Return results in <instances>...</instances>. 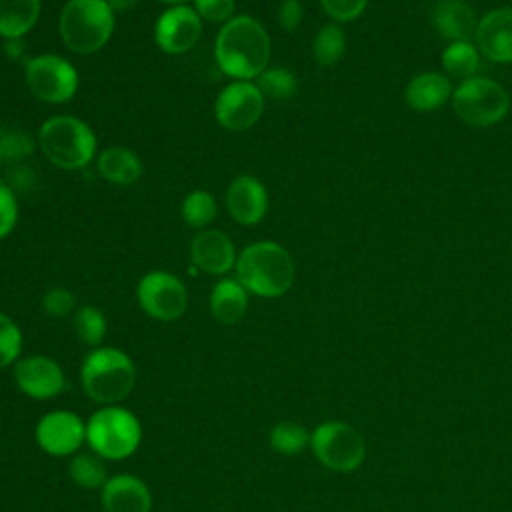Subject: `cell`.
<instances>
[{
    "mask_svg": "<svg viewBox=\"0 0 512 512\" xmlns=\"http://www.w3.org/2000/svg\"><path fill=\"white\" fill-rule=\"evenodd\" d=\"M36 150V140L20 128L0 126V158L2 162H22Z\"/></svg>",
    "mask_w": 512,
    "mask_h": 512,
    "instance_id": "obj_30",
    "label": "cell"
},
{
    "mask_svg": "<svg viewBox=\"0 0 512 512\" xmlns=\"http://www.w3.org/2000/svg\"><path fill=\"white\" fill-rule=\"evenodd\" d=\"M162 4H168V6H180V4H186L188 0H158Z\"/></svg>",
    "mask_w": 512,
    "mask_h": 512,
    "instance_id": "obj_40",
    "label": "cell"
},
{
    "mask_svg": "<svg viewBox=\"0 0 512 512\" xmlns=\"http://www.w3.org/2000/svg\"><path fill=\"white\" fill-rule=\"evenodd\" d=\"M310 442V436L306 432V428L302 424L296 422H278L272 430H270V446L280 452V454H298L306 448V444Z\"/></svg>",
    "mask_w": 512,
    "mask_h": 512,
    "instance_id": "obj_29",
    "label": "cell"
},
{
    "mask_svg": "<svg viewBox=\"0 0 512 512\" xmlns=\"http://www.w3.org/2000/svg\"><path fill=\"white\" fill-rule=\"evenodd\" d=\"M18 220V200L8 184L0 182V240L6 238Z\"/></svg>",
    "mask_w": 512,
    "mask_h": 512,
    "instance_id": "obj_35",
    "label": "cell"
},
{
    "mask_svg": "<svg viewBox=\"0 0 512 512\" xmlns=\"http://www.w3.org/2000/svg\"><path fill=\"white\" fill-rule=\"evenodd\" d=\"M86 440V424L78 414L68 410H52L36 424V442L52 456H68Z\"/></svg>",
    "mask_w": 512,
    "mask_h": 512,
    "instance_id": "obj_13",
    "label": "cell"
},
{
    "mask_svg": "<svg viewBox=\"0 0 512 512\" xmlns=\"http://www.w3.org/2000/svg\"><path fill=\"white\" fill-rule=\"evenodd\" d=\"M116 12L106 0H68L58 18L64 46L74 54H94L114 32Z\"/></svg>",
    "mask_w": 512,
    "mask_h": 512,
    "instance_id": "obj_4",
    "label": "cell"
},
{
    "mask_svg": "<svg viewBox=\"0 0 512 512\" xmlns=\"http://www.w3.org/2000/svg\"><path fill=\"white\" fill-rule=\"evenodd\" d=\"M14 382L30 398L44 400L62 392L66 378L60 364L48 356H26L14 366Z\"/></svg>",
    "mask_w": 512,
    "mask_h": 512,
    "instance_id": "obj_14",
    "label": "cell"
},
{
    "mask_svg": "<svg viewBox=\"0 0 512 512\" xmlns=\"http://www.w3.org/2000/svg\"><path fill=\"white\" fill-rule=\"evenodd\" d=\"M80 380L84 392L94 402L112 406L132 392L136 384V368L126 352L112 346H100L84 358Z\"/></svg>",
    "mask_w": 512,
    "mask_h": 512,
    "instance_id": "obj_5",
    "label": "cell"
},
{
    "mask_svg": "<svg viewBox=\"0 0 512 512\" xmlns=\"http://www.w3.org/2000/svg\"><path fill=\"white\" fill-rule=\"evenodd\" d=\"M480 52L494 62H512V8L488 12L476 26Z\"/></svg>",
    "mask_w": 512,
    "mask_h": 512,
    "instance_id": "obj_17",
    "label": "cell"
},
{
    "mask_svg": "<svg viewBox=\"0 0 512 512\" xmlns=\"http://www.w3.org/2000/svg\"><path fill=\"white\" fill-rule=\"evenodd\" d=\"M38 146L56 168L80 170L96 156V134L78 116L56 114L42 122Z\"/></svg>",
    "mask_w": 512,
    "mask_h": 512,
    "instance_id": "obj_3",
    "label": "cell"
},
{
    "mask_svg": "<svg viewBox=\"0 0 512 512\" xmlns=\"http://www.w3.org/2000/svg\"><path fill=\"white\" fill-rule=\"evenodd\" d=\"M214 56L218 68L232 80H256L268 68V32L254 16H234L220 26Z\"/></svg>",
    "mask_w": 512,
    "mask_h": 512,
    "instance_id": "obj_1",
    "label": "cell"
},
{
    "mask_svg": "<svg viewBox=\"0 0 512 512\" xmlns=\"http://www.w3.org/2000/svg\"><path fill=\"white\" fill-rule=\"evenodd\" d=\"M2 50L10 60H20L26 52V46H24L22 38H10V40H4Z\"/></svg>",
    "mask_w": 512,
    "mask_h": 512,
    "instance_id": "obj_38",
    "label": "cell"
},
{
    "mask_svg": "<svg viewBox=\"0 0 512 512\" xmlns=\"http://www.w3.org/2000/svg\"><path fill=\"white\" fill-rule=\"evenodd\" d=\"M432 24L442 38L468 42L476 34L474 10L464 0H436L432 6Z\"/></svg>",
    "mask_w": 512,
    "mask_h": 512,
    "instance_id": "obj_19",
    "label": "cell"
},
{
    "mask_svg": "<svg viewBox=\"0 0 512 512\" xmlns=\"http://www.w3.org/2000/svg\"><path fill=\"white\" fill-rule=\"evenodd\" d=\"M142 440L138 418L122 406H104L96 410L86 424V442L94 454L106 460H122L136 452Z\"/></svg>",
    "mask_w": 512,
    "mask_h": 512,
    "instance_id": "obj_6",
    "label": "cell"
},
{
    "mask_svg": "<svg viewBox=\"0 0 512 512\" xmlns=\"http://www.w3.org/2000/svg\"><path fill=\"white\" fill-rule=\"evenodd\" d=\"M248 310V292L236 278H222L212 286L210 312L220 324H236Z\"/></svg>",
    "mask_w": 512,
    "mask_h": 512,
    "instance_id": "obj_21",
    "label": "cell"
},
{
    "mask_svg": "<svg viewBox=\"0 0 512 512\" xmlns=\"http://www.w3.org/2000/svg\"><path fill=\"white\" fill-rule=\"evenodd\" d=\"M114 12H128L138 4V0H106Z\"/></svg>",
    "mask_w": 512,
    "mask_h": 512,
    "instance_id": "obj_39",
    "label": "cell"
},
{
    "mask_svg": "<svg viewBox=\"0 0 512 512\" xmlns=\"http://www.w3.org/2000/svg\"><path fill=\"white\" fill-rule=\"evenodd\" d=\"M346 50V40H344V32L338 24H326L318 30L314 42H312V52H314V60L320 66H332L336 64Z\"/></svg>",
    "mask_w": 512,
    "mask_h": 512,
    "instance_id": "obj_26",
    "label": "cell"
},
{
    "mask_svg": "<svg viewBox=\"0 0 512 512\" xmlns=\"http://www.w3.org/2000/svg\"><path fill=\"white\" fill-rule=\"evenodd\" d=\"M452 92V86L444 74L436 72H424L410 80L406 86V102L410 108L428 112L440 108Z\"/></svg>",
    "mask_w": 512,
    "mask_h": 512,
    "instance_id": "obj_22",
    "label": "cell"
},
{
    "mask_svg": "<svg viewBox=\"0 0 512 512\" xmlns=\"http://www.w3.org/2000/svg\"><path fill=\"white\" fill-rule=\"evenodd\" d=\"M202 36V18L188 6H168L156 20L154 40L158 48L170 56L190 52Z\"/></svg>",
    "mask_w": 512,
    "mask_h": 512,
    "instance_id": "obj_12",
    "label": "cell"
},
{
    "mask_svg": "<svg viewBox=\"0 0 512 512\" xmlns=\"http://www.w3.org/2000/svg\"><path fill=\"white\" fill-rule=\"evenodd\" d=\"M216 212H218L216 198L208 190H192L190 194H186L180 208L182 220L196 230L208 228L216 218Z\"/></svg>",
    "mask_w": 512,
    "mask_h": 512,
    "instance_id": "obj_24",
    "label": "cell"
},
{
    "mask_svg": "<svg viewBox=\"0 0 512 512\" xmlns=\"http://www.w3.org/2000/svg\"><path fill=\"white\" fill-rule=\"evenodd\" d=\"M78 338L88 346H98L106 336V318L96 306H80L72 316Z\"/></svg>",
    "mask_w": 512,
    "mask_h": 512,
    "instance_id": "obj_27",
    "label": "cell"
},
{
    "mask_svg": "<svg viewBox=\"0 0 512 512\" xmlns=\"http://www.w3.org/2000/svg\"><path fill=\"white\" fill-rule=\"evenodd\" d=\"M98 174L116 186H130L142 176L140 156L126 146H108L98 152L96 158Z\"/></svg>",
    "mask_w": 512,
    "mask_h": 512,
    "instance_id": "obj_20",
    "label": "cell"
},
{
    "mask_svg": "<svg viewBox=\"0 0 512 512\" xmlns=\"http://www.w3.org/2000/svg\"><path fill=\"white\" fill-rule=\"evenodd\" d=\"M70 476L82 488H102L106 478V468L102 456L98 454H78L70 462Z\"/></svg>",
    "mask_w": 512,
    "mask_h": 512,
    "instance_id": "obj_28",
    "label": "cell"
},
{
    "mask_svg": "<svg viewBox=\"0 0 512 512\" xmlns=\"http://www.w3.org/2000/svg\"><path fill=\"white\" fill-rule=\"evenodd\" d=\"M254 84L258 86V90L262 92V96L266 98H272V100H290L296 90H298V80L296 76L288 70V68H282V66H272V68H266L256 80Z\"/></svg>",
    "mask_w": 512,
    "mask_h": 512,
    "instance_id": "obj_25",
    "label": "cell"
},
{
    "mask_svg": "<svg viewBox=\"0 0 512 512\" xmlns=\"http://www.w3.org/2000/svg\"><path fill=\"white\" fill-rule=\"evenodd\" d=\"M264 112V96L254 80H232L214 102L216 122L232 132L252 128Z\"/></svg>",
    "mask_w": 512,
    "mask_h": 512,
    "instance_id": "obj_11",
    "label": "cell"
},
{
    "mask_svg": "<svg viewBox=\"0 0 512 512\" xmlns=\"http://www.w3.org/2000/svg\"><path fill=\"white\" fill-rule=\"evenodd\" d=\"M192 8L204 22L222 26L234 18L236 0H192Z\"/></svg>",
    "mask_w": 512,
    "mask_h": 512,
    "instance_id": "obj_33",
    "label": "cell"
},
{
    "mask_svg": "<svg viewBox=\"0 0 512 512\" xmlns=\"http://www.w3.org/2000/svg\"><path fill=\"white\" fill-rule=\"evenodd\" d=\"M140 308L154 320L170 322L180 318L188 306V292L184 282L164 270L148 272L136 286Z\"/></svg>",
    "mask_w": 512,
    "mask_h": 512,
    "instance_id": "obj_10",
    "label": "cell"
},
{
    "mask_svg": "<svg viewBox=\"0 0 512 512\" xmlns=\"http://www.w3.org/2000/svg\"><path fill=\"white\" fill-rule=\"evenodd\" d=\"M310 446L314 456L336 472L356 470L366 456V444L360 432L336 420L320 424L310 436Z\"/></svg>",
    "mask_w": 512,
    "mask_h": 512,
    "instance_id": "obj_9",
    "label": "cell"
},
{
    "mask_svg": "<svg viewBox=\"0 0 512 512\" xmlns=\"http://www.w3.org/2000/svg\"><path fill=\"white\" fill-rule=\"evenodd\" d=\"M236 248L232 238L216 228L198 230L190 242V260L196 270L222 276L236 266Z\"/></svg>",
    "mask_w": 512,
    "mask_h": 512,
    "instance_id": "obj_15",
    "label": "cell"
},
{
    "mask_svg": "<svg viewBox=\"0 0 512 512\" xmlns=\"http://www.w3.org/2000/svg\"><path fill=\"white\" fill-rule=\"evenodd\" d=\"M22 350V332L18 324L0 312V368L12 364Z\"/></svg>",
    "mask_w": 512,
    "mask_h": 512,
    "instance_id": "obj_32",
    "label": "cell"
},
{
    "mask_svg": "<svg viewBox=\"0 0 512 512\" xmlns=\"http://www.w3.org/2000/svg\"><path fill=\"white\" fill-rule=\"evenodd\" d=\"M456 114L472 126H490L500 122L508 108L510 98L506 90L490 78H468L464 80L454 96Z\"/></svg>",
    "mask_w": 512,
    "mask_h": 512,
    "instance_id": "obj_8",
    "label": "cell"
},
{
    "mask_svg": "<svg viewBox=\"0 0 512 512\" xmlns=\"http://www.w3.org/2000/svg\"><path fill=\"white\" fill-rule=\"evenodd\" d=\"M42 0H0V38H24L40 18Z\"/></svg>",
    "mask_w": 512,
    "mask_h": 512,
    "instance_id": "obj_23",
    "label": "cell"
},
{
    "mask_svg": "<svg viewBox=\"0 0 512 512\" xmlns=\"http://www.w3.org/2000/svg\"><path fill=\"white\" fill-rule=\"evenodd\" d=\"M278 22L286 32H294L302 22V4H300V0H284L278 8Z\"/></svg>",
    "mask_w": 512,
    "mask_h": 512,
    "instance_id": "obj_37",
    "label": "cell"
},
{
    "mask_svg": "<svg viewBox=\"0 0 512 512\" xmlns=\"http://www.w3.org/2000/svg\"><path fill=\"white\" fill-rule=\"evenodd\" d=\"M226 210L242 226L258 224L268 212V192L264 184L250 174L236 176L226 188Z\"/></svg>",
    "mask_w": 512,
    "mask_h": 512,
    "instance_id": "obj_16",
    "label": "cell"
},
{
    "mask_svg": "<svg viewBox=\"0 0 512 512\" xmlns=\"http://www.w3.org/2000/svg\"><path fill=\"white\" fill-rule=\"evenodd\" d=\"M104 512H150L152 496L148 486L132 474H116L102 486Z\"/></svg>",
    "mask_w": 512,
    "mask_h": 512,
    "instance_id": "obj_18",
    "label": "cell"
},
{
    "mask_svg": "<svg viewBox=\"0 0 512 512\" xmlns=\"http://www.w3.org/2000/svg\"><path fill=\"white\" fill-rule=\"evenodd\" d=\"M236 280L246 292L262 298L286 294L294 282V260L290 252L272 240L252 242L236 258Z\"/></svg>",
    "mask_w": 512,
    "mask_h": 512,
    "instance_id": "obj_2",
    "label": "cell"
},
{
    "mask_svg": "<svg viewBox=\"0 0 512 512\" xmlns=\"http://www.w3.org/2000/svg\"><path fill=\"white\" fill-rule=\"evenodd\" d=\"M74 306H76L74 294L62 286H54V288L46 290L42 296L44 312L54 318H66L68 314L74 312Z\"/></svg>",
    "mask_w": 512,
    "mask_h": 512,
    "instance_id": "obj_34",
    "label": "cell"
},
{
    "mask_svg": "<svg viewBox=\"0 0 512 512\" xmlns=\"http://www.w3.org/2000/svg\"><path fill=\"white\" fill-rule=\"evenodd\" d=\"M478 64H480L478 52L468 42H452L442 52V66L452 76H460V78L470 76L478 70Z\"/></svg>",
    "mask_w": 512,
    "mask_h": 512,
    "instance_id": "obj_31",
    "label": "cell"
},
{
    "mask_svg": "<svg viewBox=\"0 0 512 512\" xmlns=\"http://www.w3.org/2000/svg\"><path fill=\"white\" fill-rule=\"evenodd\" d=\"M320 4L332 20L348 22L364 12L368 0H320Z\"/></svg>",
    "mask_w": 512,
    "mask_h": 512,
    "instance_id": "obj_36",
    "label": "cell"
},
{
    "mask_svg": "<svg viewBox=\"0 0 512 512\" xmlns=\"http://www.w3.org/2000/svg\"><path fill=\"white\" fill-rule=\"evenodd\" d=\"M0 168H2V158H0Z\"/></svg>",
    "mask_w": 512,
    "mask_h": 512,
    "instance_id": "obj_41",
    "label": "cell"
},
{
    "mask_svg": "<svg viewBox=\"0 0 512 512\" xmlns=\"http://www.w3.org/2000/svg\"><path fill=\"white\" fill-rule=\"evenodd\" d=\"M24 80L28 90L46 104H64L78 92V72L72 62L56 54H40L26 60Z\"/></svg>",
    "mask_w": 512,
    "mask_h": 512,
    "instance_id": "obj_7",
    "label": "cell"
}]
</instances>
